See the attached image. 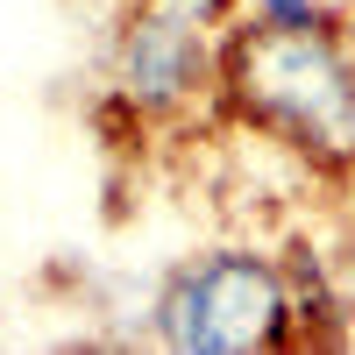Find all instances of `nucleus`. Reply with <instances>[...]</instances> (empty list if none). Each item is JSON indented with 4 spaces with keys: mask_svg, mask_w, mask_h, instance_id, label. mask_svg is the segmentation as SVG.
Here are the masks:
<instances>
[{
    "mask_svg": "<svg viewBox=\"0 0 355 355\" xmlns=\"http://www.w3.org/2000/svg\"><path fill=\"white\" fill-rule=\"evenodd\" d=\"M220 114L299 150L320 171H355V21L327 28H220Z\"/></svg>",
    "mask_w": 355,
    "mask_h": 355,
    "instance_id": "f257e3e1",
    "label": "nucleus"
},
{
    "mask_svg": "<svg viewBox=\"0 0 355 355\" xmlns=\"http://www.w3.org/2000/svg\"><path fill=\"white\" fill-rule=\"evenodd\" d=\"M142 341L171 355H270L299 341L291 270L263 249H199L150 291Z\"/></svg>",
    "mask_w": 355,
    "mask_h": 355,
    "instance_id": "f03ea898",
    "label": "nucleus"
},
{
    "mask_svg": "<svg viewBox=\"0 0 355 355\" xmlns=\"http://www.w3.org/2000/svg\"><path fill=\"white\" fill-rule=\"evenodd\" d=\"M107 93L135 121H185L220 107V28L185 21L164 0H128L107 43Z\"/></svg>",
    "mask_w": 355,
    "mask_h": 355,
    "instance_id": "7ed1b4c3",
    "label": "nucleus"
},
{
    "mask_svg": "<svg viewBox=\"0 0 355 355\" xmlns=\"http://www.w3.org/2000/svg\"><path fill=\"white\" fill-rule=\"evenodd\" d=\"M234 21H263V28H327V21H348L341 0H242Z\"/></svg>",
    "mask_w": 355,
    "mask_h": 355,
    "instance_id": "20e7f679",
    "label": "nucleus"
},
{
    "mask_svg": "<svg viewBox=\"0 0 355 355\" xmlns=\"http://www.w3.org/2000/svg\"><path fill=\"white\" fill-rule=\"evenodd\" d=\"M164 8H178V15L199 21V28H227L234 15H242V0H164Z\"/></svg>",
    "mask_w": 355,
    "mask_h": 355,
    "instance_id": "39448f33",
    "label": "nucleus"
}]
</instances>
